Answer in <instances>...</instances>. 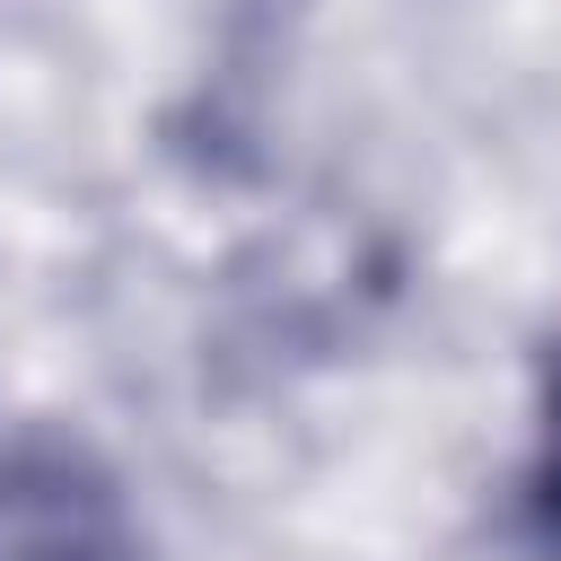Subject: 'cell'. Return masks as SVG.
<instances>
[{
    "instance_id": "cell-1",
    "label": "cell",
    "mask_w": 561,
    "mask_h": 561,
    "mask_svg": "<svg viewBox=\"0 0 561 561\" xmlns=\"http://www.w3.org/2000/svg\"><path fill=\"white\" fill-rule=\"evenodd\" d=\"M0 561H149L123 482L79 438L0 447Z\"/></svg>"
},
{
    "instance_id": "cell-2",
    "label": "cell",
    "mask_w": 561,
    "mask_h": 561,
    "mask_svg": "<svg viewBox=\"0 0 561 561\" xmlns=\"http://www.w3.org/2000/svg\"><path fill=\"white\" fill-rule=\"evenodd\" d=\"M526 508H535V535L561 552V368L543 386V430H535V473H526Z\"/></svg>"
}]
</instances>
